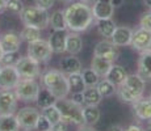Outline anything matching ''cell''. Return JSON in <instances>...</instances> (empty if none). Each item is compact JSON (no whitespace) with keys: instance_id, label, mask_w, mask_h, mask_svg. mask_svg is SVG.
I'll use <instances>...</instances> for the list:
<instances>
[{"instance_id":"db71d44e","label":"cell","mask_w":151,"mask_h":131,"mask_svg":"<svg viewBox=\"0 0 151 131\" xmlns=\"http://www.w3.org/2000/svg\"><path fill=\"white\" fill-rule=\"evenodd\" d=\"M1 68H3V64H1V63H0V71H1Z\"/></svg>"},{"instance_id":"7402d4cb","label":"cell","mask_w":151,"mask_h":131,"mask_svg":"<svg viewBox=\"0 0 151 131\" xmlns=\"http://www.w3.org/2000/svg\"><path fill=\"white\" fill-rule=\"evenodd\" d=\"M127 72L126 69L124 68L120 64H114L113 63L112 67H110V69L108 71V74L105 75V77L108 79L109 81H112L114 85H121V84H124L125 79L127 77Z\"/></svg>"},{"instance_id":"8fae6325","label":"cell","mask_w":151,"mask_h":131,"mask_svg":"<svg viewBox=\"0 0 151 131\" xmlns=\"http://www.w3.org/2000/svg\"><path fill=\"white\" fill-rule=\"evenodd\" d=\"M130 46L139 52L151 50V31L143 28H138L137 30L133 31Z\"/></svg>"},{"instance_id":"5bb4252c","label":"cell","mask_w":151,"mask_h":131,"mask_svg":"<svg viewBox=\"0 0 151 131\" xmlns=\"http://www.w3.org/2000/svg\"><path fill=\"white\" fill-rule=\"evenodd\" d=\"M92 13L95 20L112 19L114 13V7L112 5L110 0H95L92 5Z\"/></svg>"},{"instance_id":"d6a6232c","label":"cell","mask_w":151,"mask_h":131,"mask_svg":"<svg viewBox=\"0 0 151 131\" xmlns=\"http://www.w3.org/2000/svg\"><path fill=\"white\" fill-rule=\"evenodd\" d=\"M20 37L27 43H32L34 41L41 39V30L37 28H32V26H24V29L20 33Z\"/></svg>"},{"instance_id":"7a4b0ae2","label":"cell","mask_w":151,"mask_h":131,"mask_svg":"<svg viewBox=\"0 0 151 131\" xmlns=\"http://www.w3.org/2000/svg\"><path fill=\"white\" fill-rule=\"evenodd\" d=\"M41 83L57 100L67 98L68 93L71 92L68 87L67 75L63 74L60 69H46L41 74Z\"/></svg>"},{"instance_id":"f6af8a7d","label":"cell","mask_w":151,"mask_h":131,"mask_svg":"<svg viewBox=\"0 0 151 131\" xmlns=\"http://www.w3.org/2000/svg\"><path fill=\"white\" fill-rule=\"evenodd\" d=\"M110 3H112V5L114 8H117V7H121V5H122L124 0H110Z\"/></svg>"},{"instance_id":"74e56055","label":"cell","mask_w":151,"mask_h":131,"mask_svg":"<svg viewBox=\"0 0 151 131\" xmlns=\"http://www.w3.org/2000/svg\"><path fill=\"white\" fill-rule=\"evenodd\" d=\"M51 129V123L47 121L42 114H40L38 119H37V123H36V129L37 131H50Z\"/></svg>"},{"instance_id":"e575fe53","label":"cell","mask_w":151,"mask_h":131,"mask_svg":"<svg viewBox=\"0 0 151 131\" xmlns=\"http://www.w3.org/2000/svg\"><path fill=\"white\" fill-rule=\"evenodd\" d=\"M80 74H82V76H83V80H84L86 87H96V84L99 83V80L101 79L92 68L82 69V72H80Z\"/></svg>"},{"instance_id":"8d00e7d4","label":"cell","mask_w":151,"mask_h":131,"mask_svg":"<svg viewBox=\"0 0 151 131\" xmlns=\"http://www.w3.org/2000/svg\"><path fill=\"white\" fill-rule=\"evenodd\" d=\"M24 8L21 0H5V9L14 14H20Z\"/></svg>"},{"instance_id":"1f68e13d","label":"cell","mask_w":151,"mask_h":131,"mask_svg":"<svg viewBox=\"0 0 151 131\" xmlns=\"http://www.w3.org/2000/svg\"><path fill=\"white\" fill-rule=\"evenodd\" d=\"M67 81H68L70 91H72V92H82L86 88V84H84L83 76L80 72L67 75Z\"/></svg>"},{"instance_id":"484cf974","label":"cell","mask_w":151,"mask_h":131,"mask_svg":"<svg viewBox=\"0 0 151 131\" xmlns=\"http://www.w3.org/2000/svg\"><path fill=\"white\" fill-rule=\"evenodd\" d=\"M55 101H57V98H55L54 96L45 88V87H42V88H40L38 94H37L34 102L37 104V106H38L40 109H45V107L55 104Z\"/></svg>"},{"instance_id":"f546056e","label":"cell","mask_w":151,"mask_h":131,"mask_svg":"<svg viewBox=\"0 0 151 131\" xmlns=\"http://www.w3.org/2000/svg\"><path fill=\"white\" fill-rule=\"evenodd\" d=\"M0 131H20V125L16 119V115H0Z\"/></svg>"},{"instance_id":"b9f144b4","label":"cell","mask_w":151,"mask_h":131,"mask_svg":"<svg viewBox=\"0 0 151 131\" xmlns=\"http://www.w3.org/2000/svg\"><path fill=\"white\" fill-rule=\"evenodd\" d=\"M70 100L72 101L74 104L76 105H80V106H83L84 105V97H83V91L82 92H74L71 96V98Z\"/></svg>"},{"instance_id":"ee69618b","label":"cell","mask_w":151,"mask_h":131,"mask_svg":"<svg viewBox=\"0 0 151 131\" xmlns=\"http://www.w3.org/2000/svg\"><path fill=\"white\" fill-rule=\"evenodd\" d=\"M78 131H97L96 129H93V126H87V125H82L80 129Z\"/></svg>"},{"instance_id":"2e32d148","label":"cell","mask_w":151,"mask_h":131,"mask_svg":"<svg viewBox=\"0 0 151 131\" xmlns=\"http://www.w3.org/2000/svg\"><path fill=\"white\" fill-rule=\"evenodd\" d=\"M133 29L129 26H117L114 29V33L110 37V41L114 43L117 47H124V46H129L132 42L133 37Z\"/></svg>"},{"instance_id":"4fadbf2b","label":"cell","mask_w":151,"mask_h":131,"mask_svg":"<svg viewBox=\"0 0 151 131\" xmlns=\"http://www.w3.org/2000/svg\"><path fill=\"white\" fill-rule=\"evenodd\" d=\"M17 100L13 91L0 89V115L14 114L17 109Z\"/></svg>"},{"instance_id":"4316f807","label":"cell","mask_w":151,"mask_h":131,"mask_svg":"<svg viewBox=\"0 0 151 131\" xmlns=\"http://www.w3.org/2000/svg\"><path fill=\"white\" fill-rule=\"evenodd\" d=\"M83 97L84 105H95V106H99L103 100V96L99 93L96 87H86L83 89Z\"/></svg>"},{"instance_id":"4dcf8cb0","label":"cell","mask_w":151,"mask_h":131,"mask_svg":"<svg viewBox=\"0 0 151 131\" xmlns=\"http://www.w3.org/2000/svg\"><path fill=\"white\" fill-rule=\"evenodd\" d=\"M96 88H97L99 93L103 96V98L112 97V96L116 94V91H117V85H114V84H113L112 81H109L106 77H103L99 80V83L96 84Z\"/></svg>"},{"instance_id":"603a6c76","label":"cell","mask_w":151,"mask_h":131,"mask_svg":"<svg viewBox=\"0 0 151 131\" xmlns=\"http://www.w3.org/2000/svg\"><path fill=\"white\" fill-rule=\"evenodd\" d=\"M101 117V112L99 106L95 105H84L83 106V119L84 125L87 126H95Z\"/></svg>"},{"instance_id":"ba28073f","label":"cell","mask_w":151,"mask_h":131,"mask_svg":"<svg viewBox=\"0 0 151 131\" xmlns=\"http://www.w3.org/2000/svg\"><path fill=\"white\" fill-rule=\"evenodd\" d=\"M40 114H41V112L37 107L24 106L14 115H16V119L20 125V129H22L24 131H32L36 129V123Z\"/></svg>"},{"instance_id":"7c38bea8","label":"cell","mask_w":151,"mask_h":131,"mask_svg":"<svg viewBox=\"0 0 151 131\" xmlns=\"http://www.w3.org/2000/svg\"><path fill=\"white\" fill-rule=\"evenodd\" d=\"M22 39L20 37L19 33L16 31H5L0 36V47L4 52H14V51H20L21 47Z\"/></svg>"},{"instance_id":"d590c367","label":"cell","mask_w":151,"mask_h":131,"mask_svg":"<svg viewBox=\"0 0 151 131\" xmlns=\"http://www.w3.org/2000/svg\"><path fill=\"white\" fill-rule=\"evenodd\" d=\"M21 58V54L20 51H14V52H4L0 58V63L3 66H14L19 59Z\"/></svg>"},{"instance_id":"7dc6e473","label":"cell","mask_w":151,"mask_h":131,"mask_svg":"<svg viewBox=\"0 0 151 131\" xmlns=\"http://www.w3.org/2000/svg\"><path fill=\"white\" fill-rule=\"evenodd\" d=\"M5 9V0H0V12Z\"/></svg>"},{"instance_id":"9a60e30c","label":"cell","mask_w":151,"mask_h":131,"mask_svg":"<svg viewBox=\"0 0 151 131\" xmlns=\"http://www.w3.org/2000/svg\"><path fill=\"white\" fill-rule=\"evenodd\" d=\"M66 37H67V30H53L47 39L53 54L66 52Z\"/></svg>"},{"instance_id":"11a10c76","label":"cell","mask_w":151,"mask_h":131,"mask_svg":"<svg viewBox=\"0 0 151 131\" xmlns=\"http://www.w3.org/2000/svg\"><path fill=\"white\" fill-rule=\"evenodd\" d=\"M149 126L151 127V119H150V121H149Z\"/></svg>"},{"instance_id":"6da1fadb","label":"cell","mask_w":151,"mask_h":131,"mask_svg":"<svg viewBox=\"0 0 151 131\" xmlns=\"http://www.w3.org/2000/svg\"><path fill=\"white\" fill-rule=\"evenodd\" d=\"M63 13H65L67 29L70 31H75V33H83V31L88 30V28L95 21L92 7L82 1L70 3V5L63 9Z\"/></svg>"},{"instance_id":"f35d334b","label":"cell","mask_w":151,"mask_h":131,"mask_svg":"<svg viewBox=\"0 0 151 131\" xmlns=\"http://www.w3.org/2000/svg\"><path fill=\"white\" fill-rule=\"evenodd\" d=\"M139 28H143L146 30L151 31V11L145 12L139 20Z\"/></svg>"},{"instance_id":"816d5d0a","label":"cell","mask_w":151,"mask_h":131,"mask_svg":"<svg viewBox=\"0 0 151 131\" xmlns=\"http://www.w3.org/2000/svg\"><path fill=\"white\" fill-rule=\"evenodd\" d=\"M143 131H151V127H150V126H147L146 129H143Z\"/></svg>"},{"instance_id":"e0dca14e","label":"cell","mask_w":151,"mask_h":131,"mask_svg":"<svg viewBox=\"0 0 151 131\" xmlns=\"http://www.w3.org/2000/svg\"><path fill=\"white\" fill-rule=\"evenodd\" d=\"M133 110L135 117L141 121H150L151 119V100L142 96L135 102H133Z\"/></svg>"},{"instance_id":"836d02e7","label":"cell","mask_w":151,"mask_h":131,"mask_svg":"<svg viewBox=\"0 0 151 131\" xmlns=\"http://www.w3.org/2000/svg\"><path fill=\"white\" fill-rule=\"evenodd\" d=\"M41 114L47 119L51 125L57 123L58 121L62 119V117H60V112H59V109L57 107V105L55 104L50 105V106H47V107H45V109H41Z\"/></svg>"},{"instance_id":"d6986e66","label":"cell","mask_w":151,"mask_h":131,"mask_svg":"<svg viewBox=\"0 0 151 131\" xmlns=\"http://www.w3.org/2000/svg\"><path fill=\"white\" fill-rule=\"evenodd\" d=\"M83 50V39L79 33L67 31L66 37V52L70 55H78Z\"/></svg>"},{"instance_id":"5b68a950","label":"cell","mask_w":151,"mask_h":131,"mask_svg":"<svg viewBox=\"0 0 151 131\" xmlns=\"http://www.w3.org/2000/svg\"><path fill=\"white\" fill-rule=\"evenodd\" d=\"M40 88L41 87L36 81V79H20L17 85L14 87L13 92L17 100L24 101V102H34Z\"/></svg>"},{"instance_id":"ab89813d","label":"cell","mask_w":151,"mask_h":131,"mask_svg":"<svg viewBox=\"0 0 151 131\" xmlns=\"http://www.w3.org/2000/svg\"><path fill=\"white\" fill-rule=\"evenodd\" d=\"M54 3H55V0H34V5L45 11L51 9L54 7Z\"/></svg>"},{"instance_id":"44dd1931","label":"cell","mask_w":151,"mask_h":131,"mask_svg":"<svg viewBox=\"0 0 151 131\" xmlns=\"http://www.w3.org/2000/svg\"><path fill=\"white\" fill-rule=\"evenodd\" d=\"M124 85H126L129 89H132L134 93H137L139 97H142L145 88H146V80H143L138 74H132L127 75V77L125 79Z\"/></svg>"},{"instance_id":"d4e9b609","label":"cell","mask_w":151,"mask_h":131,"mask_svg":"<svg viewBox=\"0 0 151 131\" xmlns=\"http://www.w3.org/2000/svg\"><path fill=\"white\" fill-rule=\"evenodd\" d=\"M112 64H113V62L103 59V58L96 57V55H93V58H92V60H91V68L93 69L100 77H105V75L108 74Z\"/></svg>"},{"instance_id":"9c48e42d","label":"cell","mask_w":151,"mask_h":131,"mask_svg":"<svg viewBox=\"0 0 151 131\" xmlns=\"http://www.w3.org/2000/svg\"><path fill=\"white\" fill-rule=\"evenodd\" d=\"M93 55L103 58V59L110 60V62L114 63L116 60H117L118 55H120V51H118V47L112 42V41L104 38L103 41H100V42L95 46Z\"/></svg>"},{"instance_id":"83f0119b","label":"cell","mask_w":151,"mask_h":131,"mask_svg":"<svg viewBox=\"0 0 151 131\" xmlns=\"http://www.w3.org/2000/svg\"><path fill=\"white\" fill-rule=\"evenodd\" d=\"M49 25L53 28V30H67V25H66L65 13L62 9H57L49 17Z\"/></svg>"},{"instance_id":"681fc988","label":"cell","mask_w":151,"mask_h":131,"mask_svg":"<svg viewBox=\"0 0 151 131\" xmlns=\"http://www.w3.org/2000/svg\"><path fill=\"white\" fill-rule=\"evenodd\" d=\"M78 1H82V3H86V4H89V5H91L92 3L95 1V0H78Z\"/></svg>"},{"instance_id":"52a82bcc","label":"cell","mask_w":151,"mask_h":131,"mask_svg":"<svg viewBox=\"0 0 151 131\" xmlns=\"http://www.w3.org/2000/svg\"><path fill=\"white\" fill-rule=\"evenodd\" d=\"M14 68L19 72L21 79H36L41 76V64L32 59L30 57H21L19 62L14 64Z\"/></svg>"},{"instance_id":"ffe728a7","label":"cell","mask_w":151,"mask_h":131,"mask_svg":"<svg viewBox=\"0 0 151 131\" xmlns=\"http://www.w3.org/2000/svg\"><path fill=\"white\" fill-rule=\"evenodd\" d=\"M82 62H80L79 58H76V55H67L60 60V71L66 75L82 72Z\"/></svg>"},{"instance_id":"8992f818","label":"cell","mask_w":151,"mask_h":131,"mask_svg":"<svg viewBox=\"0 0 151 131\" xmlns=\"http://www.w3.org/2000/svg\"><path fill=\"white\" fill-rule=\"evenodd\" d=\"M27 55L30 57L32 59H34L36 62H38L40 64H43V63H47L51 59L53 51H51L47 41L41 38L38 41H34L32 43H28Z\"/></svg>"},{"instance_id":"ac0fdd59","label":"cell","mask_w":151,"mask_h":131,"mask_svg":"<svg viewBox=\"0 0 151 131\" xmlns=\"http://www.w3.org/2000/svg\"><path fill=\"white\" fill-rule=\"evenodd\" d=\"M137 74L143 80H151V50L142 51L139 54Z\"/></svg>"},{"instance_id":"cb8c5ba5","label":"cell","mask_w":151,"mask_h":131,"mask_svg":"<svg viewBox=\"0 0 151 131\" xmlns=\"http://www.w3.org/2000/svg\"><path fill=\"white\" fill-rule=\"evenodd\" d=\"M96 28L101 37H104L105 39H110L117 25L112 19H104V20H96Z\"/></svg>"},{"instance_id":"f907efd6","label":"cell","mask_w":151,"mask_h":131,"mask_svg":"<svg viewBox=\"0 0 151 131\" xmlns=\"http://www.w3.org/2000/svg\"><path fill=\"white\" fill-rule=\"evenodd\" d=\"M60 3H66V4H70V3H72L74 0H59Z\"/></svg>"},{"instance_id":"bcb514c9","label":"cell","mask_w":151,"mask_h":131,"mask_svg":"<svg viewBox=\"0 0 151 131\" xmlns=\"http://www.w3.org/2000/svg\"><path fill=\"white\" fill-rule=\"evenodd\" d=\"M108 131H124V129L121 126H118V125H114V126H110Z\"/></svg>"},{"instance_id":"c3c4849f","label":"cell","mask_w":151,"mask_h":131,"mask_svg":"<svg viewBox=\"0 0 151 131\" xmlns=\"http://www.w3.org/2000/svg\"><path fill=\"white\" fill-rule=\"evenodd\" d=\"M143 3H145V5L151 11V0H143Z\"/></svg>"},{"instance_id":"3957f363","label":"cell","mask_w":151,"mask_h":131,"mask_svg":"<svg viewBox=\"0 0 151 131\" xmlns=\"http://www.w3.org/2000/svg\"><path fill=\"white\" fill-rule=\"evenodd\" d=\"M49 17L50 14L47 13V11L41 9L36 5L24 7L20 13V20L24 26H32V28H37L40 30H43L49 26Z\"/></svg>"},{"instance_id":"60d3db41","label":"cell","mask_w":151,"mask_h":131,"mask_svg":"<svg viewBox=\"0 0 151 131\" xmlns=\"http://www.w3.org/2000/svg\"><path fill=\"white\" fill-rule=\"evenodd\" d=\"M50 131H68V123L60 119V121H58L57 123L51 125Z\"/></svg>"},{"instance_id":"277c9868","label":"cell","mask_w":151,"mask_h":131,"mask_svg":"<svg viewBox=\"0 0 151 131\" xmlns=\"http://www.w3.org/2000/svg\"><path fill=\"white\" fill-rule=\"evenodd\" d=\"M55 105L60 112V117L62 121L67 122V123L76 125V126H82L84 125L83 119V106L74 104L71 100H57Z\"/></svg>"},{"instance_id":"f1b7e54d","label":"cell","mask_w":151,"mask_h":131,"mask_svg":"<svg viewBox=\"0 0 151 131\" xmlns=\"http://www.w3.org/2000/svg\"><path fill=\"white\" fill-rule=\"evenodd\" d=\"M116 94H117L118 100L125 104H133V102H135L138 98H141L137 93H134L132 89H129L126 85H124V84L118 85L117 91H116Z\"/></svg>"},{"instance_id":"9f6ffc18","label":"cell","mask_w":151,"mask_h":131,"mask_svg":"<svg viewBox=\"0 0 151 131\" xmlns=\"http://www.w3.org/2000/svg\"><path fill=\"white\" fill-rule=\"evenodd\" d=\"M149 98H150V100H151V94H150V96H149Z\"/></svg>"},{"instance_id":"30bf717a","label":"cell","mask_w":151,"mask_h":131,"mask_svg":"<svg viewBox=\"0 0 151 131\" xmlns=\"http://www.w3.org/2000/svg\"><path fill=\"white\" fill-rule=\"evenodd\" d=\"M20 75L16 71L14 66H3L0 71V89L13 91L14 87L20 81Z\"/></svg>"},{"instance_id":"7bdbcfd3","label":"cell","mask_w":151,"mask_h":131,"mask_svg":"<svg viewBox=\"0 0 151 131\" xmlns=\"http://www.w3.org/2000/svg\"><path fill=\"white\" fill-rule=\"evenodd\" d=\"M124 131H143V127L141 125H130L126 129H124Z\"/></svg>"},{"instance_id":"f5cc1de1","label":"cell","mask_w":151,"mask_h":131,"mask_svg":"<svg viewBox=\"0 0 151 131\" xmlns=\"http://www.w3.org/2000/svg\"><path fill=\"white\" fill-rule=\"evenodd\" d=\"M1 55H3V50H1V47H0V58H1Z\"/></svg>"}]
</instances>
